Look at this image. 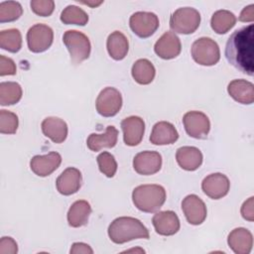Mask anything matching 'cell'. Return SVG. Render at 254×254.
<instances>
[{
	"label": "cell",
	"mask_w": 254,
	"mask_h": 254,
	"mask_svg": "<svg viewBox=\"0 0 254 254\" xmlns=\"http://www.w3.org/2000/svg\"><path fill=\"white\" fill-rule=\"evenodd\" d=\"M254 26L242 27L231 34L225 46V58L228 63L240 71L254 73Z\"/></svg>",
	"instance_id": "1"
},
{
	"label": "cell",
	"mask_w": 254,
	"mask_h": 254,
	"mask_svg": "<svg viewBox=\"0 0 254 254\" xmlns=\"http://www.w3.org/2000/svg\"><path fill=\"white\" fill-rule=\"evenodd\" d=\"M108 236L116 244H123L134 239H149L147 227L137 218L121 216L115 218L108 227Z\"/></svg>",
	"instance_id": "2"
},
{
	"label": "cell",
	"mask_w": 254,
	"mask_h": 254,
	"mask_svg": "<svg viewBox=\"0 0 254 254\" xmlns=\"http://www.w3.org/2000/svg\"><path fill=\"white\" fill-rule=\"evenodd\" d=\"M134 205L144 212L159 210L166 200V190L160 185H141L132 192Z\"/></svg>",
	"instance_id": "3"
},
{
	"label": "cell",
	"mask_w": 254,
	"mask_h": 254,
	"mask_svg": "<svg viewBox=\"0 0 254 254\" xmlns=\"http://www.w3.org/2000/svg\"><path fill=\"white\" fill-rule=\"evenodd\" d=\"M63 42L66 47L70 61L74 64L88 59L91 51V45L88 37L76 30H68L63 36Z\"/></svg>",
	"instance_id": "4"
},
{
	"label": "cell",
	"mask_w": 254,
	"mask_h": 254,
	"mask_svg": "<svg viewBox=\"0 0 254 254\" xmlns=\"http://www.w3.org/2000/svg\"><path fill=\"white\" fill-rule=\"evenodd\" d=\"M200 23L199 12L191 7L177 9L170 18V27L175 33L191 34L196 31Z\"/></svg>",
	"instance_id": "5"
},
{
	"label": "cell",
	"mask_w": 254,
	"mask_h": 254,
	"mask_svg": "<svg viewBox=\"0 0 254 254\" xmlns=\"http://www.w3.org/2000/svg\"><path fill=\"white\" fill-rule=\"evenodd\" d=\"M193 61L201 65H214L220 59V51L217 43L206 37L195 40L190 49Z\"/></svg>",
	"instance_id": "6"
},
{
	"label": "cell",
	"mask_w": 254,
	"mask_h": 254,
	"mask_svg": "<svg viewBox=\"0 0 254 254\" xmlns=\"http://www.w3.org/2000/svg\"><path fill=\"white\" fill-rule=\"evenodd\" d=\"M95 106L101 116L112 117L116 115L122 107V95L115 87H105L98 94Z\"/></svg>",
	"instance_id": "7"
},
{
	"label": "cell",
	"mask_w": 254,
	"mask_h": 254,
	"mask_svg": "<svg viewBox=\"0 0 254 254\" xmlns=\"http://www.w3.org/2000/svg\"><path fill=\"white\" fill-rule=\"evenodd\" d=\"M54 32L51 27L45 24L32 26L27 33L28 48L33 53H43L53 44Z\"/></svg>",
	"instance_id": "8"
},
{
	"label": "cell",
	"mask_w": 254,
	"mask_h": 254,
	"mask_svg": "<svg viewBox=\"0 0 254 254\" xmlns=\"http://www.w3.org/2000/svg\"><path fill=\"white\" fill-rule=\"evenodd\" d=\"M130 28L135 35L140 38L152 36L159 28V18L152 12H135L129 20Z\"/></svg>",
	"instance_id": "9"
},
{
	"label": "cell",
	"mask_w": 254,
	"mask_h": 254,
	"mask_svg": "<svg viewBox=\"0 0 254 254\" xmlns=\"http://www.w3.org/2000/svg\"><path fill=\"white\" fill-rule=\"evenodd\" d=\"M186 132L192 138L205 139L210 130L208 117L200 111H189L183 117Z\"/></svg>",
	"instance_id": "10"
},
{
	"label": "cell",
	"mask_w": 254,
	"mask_h": 254,
	"mask_svg": "<svg viewBox=\"0 0 254 254\" xmlns=\"http://www.w3.org/2000/svg\"><path fill=\"white\" fill-rule=\"evenodd\" d=\"M162 167V156L155 151H143L133 159V168L136 173L150 176L158 173Z\"/></svg>",
	"instance_id": "11"
},
{
	"label": "cell",
	"mask_w": 254,
	"mask_h": 254,
	"mask_svg": "<svg viewBox=\"0 0 254 254\" xmlns=\"http://www.w3.org/2000/svg\"><path fill=\"white\" fill-rule=\"evenodd\" d=\"M182 209L189 223L201 224L206 218V206L203 200L196 194H189L182 201Z\"/></svg>",
	"instance_id": "12"
},
{
	"label": "cell",
	"mask_w": 254,
	"mask_h": 254,
	"mask_svg": "<svg viewBox=\"0 0 254 254\" xmlns=\"http://www.w3.org/2000/svg\"><path fill=\"white\" fill-rule=\"evenodd\" d=\"M230 188V182L228 178L221 173H214L206 176L202 183V191L212 199H219L225 196Z\"/></svg>",
	"instance_id": "13"
},
{
	"label": "cell",
	"mask_w": 254,
	"mask_h": 254,
	"mask_svg": "<svg viewBox=\"0 0 254 254\" xmlns=\"http://www.w3.org/2000/svg\"><path fill=\"white\" fill-rule=\"evenodd\" d=\"M121 128L123 131V140L127 146H137L141 143L145 131V122L141 117L129 116L123 119Z\"/></svg>",
	"instance_id": "14"
},
{
	"label": "cell",
	"mask_w": 254,
	"mask_h": 254,
	"mask_svg": "<svg viewBox=\"0 0 254 254\" xmlns=\"http://www.w3.org/2000/svg\"><path fill=\"white\" fill-rule=\"evenodd\" d=\"M181 50V41L174 32L164 33L154 46L156 55L164 60L175 59L180 55Z\"/></svg>",
	"instance_id": "15"
},
{
	"label": "cell",
	"mask_w": 254,
	"mask_h": 254,
	"mask_svg": "<svg viewBox=\"0 0 254 254\" xmlns=\"http://www.w3.org/2000/svg\"><path fill=\"white\" fill-rule=\"evenodd\" d=\"M62 163V156L58 152H50L47 155L34 156L30 161V168L39 177H47L55 172Z\"/></svg>",
	"instance_id": "16"
},
{
	"label": "cell",
	"mask_w": 254,
	"mask_h": 254,
	"mask_svg": "<svg viewBox=\"0 0 254 254\" xmlns=\"http://www.w3.org/2000/svg\"><path fill=\"white\" fill-rule=\"evenodd\" d=\"M82 177L78 169L69 167L65 169L57 179L56 186L60 193L70 195L75 193L81 187Z\"/></svg>",
	"instance_id": "17"
},
{
	"label": "cell",
	"mask_w": 254,
	"mask_h": 254,
	"mask_svg": "<svg viewBox=\"0 0 254 254\" xmlns=\"http://www.w3.org/2000/svg\"><path fill=\"white\" fill-rule=\"evenodd\" d=\"M153 225L158 234L171 236L180 230V219L172 210L157 212L152 218Z\"/></svg>",
	"instance_id": "18"
},
{
	"label": "cell",
	"mask_w": 254,
	"mask_h": 254,
	"mask_svg": "<svg viewBox=\"0 0 254 254\" xmlns=\"http://www.w3.org/2000/svg\"><path fill=\"white\" fill-rule=\"evenodd\" d=\"M227 243L234 253L248 254L252 250L253 236L248 229L238 227L228 234Z\"/></svg>",
	"instance_id": "19"
},
{
	"label": "cell",
	"mask_w": 254,
	"mask_h": 254,
	"mask_svg": "<svg viewBox=\"0 0 254 254\" xmlns=\"http://www.w3.org/2000/svg\"><path fill=\"white\" fill-rule=\"evenodd\" d=\"M200 150L192 146H184L177 150L176 160L179 166L186 171H195L202 164Z\"/></svg>",
	"instance_id": "20"
},
{
	"label": "cell",
	"mask_w": 254,
	"mask_h": 254,
	"mask_svg": "<svg viewBox=\"0 0 254 254\" xmlns=\"http://www.w3.org/2000/svg\"><path fill=\"white\" fill-rule=\"evenodd\" d=\"M42 131L44 135L50 138L54 143H63L67 136V125L65 121L59 117L51 116L43 120Z\"/></svg>",
	"instance_id": "21"
},
{
	"label": "cell",
	"mask_w": 254,
	"mask_h": 254,
	"mask_svg": "<svg viewBox=\"0 0 254 254\" xmlns=\"http://www.w3.org/2000/svg\"><path fill=\"white\" fill-rule=\"evenodd\" d=\"M179 138V133L175 126L167 121L157 122L152 129L150 141L154 145H170Z\"/></svg>",
	"instance_id": "22"
},
{
	"label": "cell",
	"mask_w": 254,
	"mask_h": 254,
	"mask_svg": "<svg viewBox=\"0 0 254 254\" xmlns=\"http://www.w3.org/2000/svg\"><path fill=\"white\" fill-rule=\"evenodd\" d=\"M228 94L241 104H252L254 101V85L246 79H234L227 86Z\"/></svg>",
	"instance_id": "23"
},
{
	"label": "cell",
	"mask_w": 254,
	"mask_h": 254,
	"mask_svg": "<svg viewBox=\"0 0 254 254\" xmlns=\"http://www.w3.org/2000/svg\"><path fill=\"white\" fill-rule=\"evenodd\" d=\"M117 139L118 130L114 126L109 125L103 134H90L86 140V145L91 151L98 152L103 148H113L117 143Z\"/></svg>",
	"instance_id": "24"
},
{
	"label": "cell",
	"mask_w": 254,
	"mask_h": 254,
	"mask_svg": "<svg viewBox=\"0 0 254 254\" xmlns=\"http://www.w3.org/2000/svg\"><path fill=\"white\" fill-rule=\"evenodd\" d=\"M106 47L109 56L115 61L123 60L128 53L129 43L126 36L120 31L112 32L106 42Z\"/></svg>",
	"instance_id": "25"
},
{
	"label": "cell",
	"mask_w": 254,
	"mask_h": 254,
	"mask_svg": "<svg viewBox=\"0 0 254 254\" xmlns=\"http://www.w3.org/2000/svg\"><path fill=\"white\" fill-rule=\"evenodd\" d=\"M90 213L91 206L86 200H76L67 211V222L71 227L83 226L87 223Z\"/></svg>",
	"instance_id": "26"
},
{
	"label": "cell",
	"mask_w": 254,
	"mask_h": 254,
	"mask_svg": "<svg viewBox=\"0 0 254 254\" xmlns=\"http://www.w3.org/2000/svg\"><path fill=\"white\" fill-rule=\"evenodd\" d=\"M132 76L139 84H149L153 81L156 69L153 64L147 59H140L136 61L132 66Z\"/></svg>",
	"instance_id": "27"
},
{
	"label": "cell",
	"mask_w": 254,
	"mask_h": 254,
	"mask_svg": "<svg viewBox=\"0 0 254 254\" xmlns=\"http://www.w3.org/2000/svg\"><path fill=\"white\" fill-rule=\"evenodd\" d=\"M236 23V17L234 14L228 10H218L213 13L210 26L212 30L217 34L227 33Z\"/></svg>",
	"instance_id": "28"
},
{
	"label": "cell",
	"mask_w": 254,
	"mask_h": 254,
	"mask_svg": "<svg viewBox=\"0 0 254 254\" xmlns=\"http://www.w3.org/2000/svg\"><path fill=\"white\" fill-rule=\"evenodd\" d=\"M22 87L14 81H3L0 83V104L3 106L13 105L20 101Z\"/></svg>",
	"instance_id": "29"
},
{
	"label": "cell",
	"mask_w": 254,
	"mask_h": 254,
	"mask_svg": "<svg viewBox=\"0 0 254 254\" xmlns=\"http://www.w3.org/2000/svg\"><path fill=\"white\" fill-rule=\"evenodd\" d=\"M0 47L10 53H17L22 47V35L18 29H8L0 32Z\"/></svg>",
	"instance_id": "30"
},
{
	"label": "cell",
	"mask_w": 254,
	"mask_h": 254,
	"mask_svg": "<svg viewBox=\"0 0 254 254\" xmlns=\"http://www.w3.org/2000/svg\"><path fill=\"white\" fill-rule=\"evenodd\" d=\"M61 21L66 25L84 26L88 22V15L81 8L75 5H68L63 10Z\"/></svg>",
	"instance_id": "31"
},
{
	"label": "cell",
	"mask_w": 254,
	"mask_h": 254,
	"mask_svg": "<svg viewBox=\"0 0 254 254\" xmlns=\"http://www.w3.org/2000/svg\"><path fill=\"white\" fill-rule=\"evenodd\" d=\"M23 8L19 2L4 1L0 3V22H13L20 18Z\"/></svg>",
	"instance_id": "32"
},
{
	"label": "cell",
	"mask_w": 254,
	"mask_h": 254,
	"mask_svg": "<svg viewBox=\"0 0 254 254\" xmlns=\"http://www.w3.org/2000/svg\"><path fill=\"white\" fill-rule=\"evenodd\" d=\"M19 125L18 116L8 110H0V132L2 134L16 133Z\"/></svg>",
	"instance_id": "33"
},
{
	"label": "cell",
	"mask_w": 254,
	"mask_h": 254,
	"mask_svg": "<svg viewBox=\"0 0 254 254\" xmlns=\"http://www.w3.org/2000/svg\"><path fill=\"white\" fill-rule=\"evenodd\" d=\"M97 164L100 172L108 178L114 177L117 171V163L109 152H102L97 156Z\"/></svg>",
	"instance_id": "34"
},
{
	"label": "cell",
	"mask_w": 254,
	"mask_h": 254,
	"mask_svg": "<svg viewBox=\"0 0 254 254\" xmlns=\"http://www.w3.org/2000/svg\"><path fill=\"white\" fill-rule=\"evenodd\" d=\"M30 5L32 11L42 17L52 15L55 9V2L53 0H33Z\"/></svg>",
	"instance_id": "35"
},
{
	"label": "cell",
	"mask_w": 254,
	"mask_h": 254,
	"mask_svg": "<svg viewBox=\"0 0 254 254\" xmlns=\"http://www.w3.org/2000/svg\"><path fill=\"white\" fill-rule=\"evenodd\" d=\"M16 74V64L14 61L3 55L0 56V75H14Z\"/></svg>",
	"instance_id": "36"
},
{
	"label": "cell",
	"mask_w": 254,
	"mask_h": 254,
	"mask_svg": "<svg viewBox=\"0 0 254 254\" xmlns=\"http://www.w3.org/2000/svg\"><path fill=\"white\" fill-rule=\"evenodd\" d=\"M18 245L12 237L4 236L0 240V254H16Z\"/></svg>",
	"instance_id": "37"
},
{
	"label": "cell",
	"mask_w": 254,
	"mask_h": 254,
	"mask_svg": "<svg viewBox=\"0 0 254 254\" xmlns=\"http://www.w3.org/2000/svg\"><path fill=\"white\" fill-rule=\"evenodd\" d=\"M253 205H254V197L250 196L247 200H245L241 206V215L244 219L248 221H253L254 220V210H253Z\"/></svg>",
	"instance_id": "38"
},
{
	"label": "cell",
	"mask_w": 254,
	"mask_h": 254,
	"mask_svg": "<svg viewBox=\"0 0 254 254\" xmlns=\"http://www.w3.org/2000/svg\"><path fill=\"white\" fill-rule=\"evenodd\" d=\"M70 254H80V253H83V254H92L93 253V250L91 249V247L86 244V243H83V242H75L71 245V248L69 250Z\"/></svg>",
	"instance_id": "39"
},
{
	"label": "cell",
	"mask_w": 254,
	"mask_h": 254,
	"mask_svg": "<svg viewBox=\"0 0 254 254\" xmlns=\"http://www.w3.org/2000/svg\"><path fill=\"white\" fill-rule=\"evenodd\" d=\"M254 20V4H250L241 11L239 21L241 22H253Z\"/></svg>",
	"instance_id": "40"
},
{
	"label": "cell",
	"mask_w": 254,
	"mask_h": 254,
	"mask_svg": "<svg viewBox=\"0 0 254 254\" xmlns=\"http://www.w3.org/2000/svg\"><path fill=\"white\" fill-rule=\"evenodd\" d=\"M81 3H83V4L87 5V6H90V7H96V6L100 5V4L102 3V1H99V2H97V3H96V2L94 3V2H88V1H87V2H85V1H82Z\"/></svg>",
	"instance_id": "41"
},
{
	"label": "cell",
	"mask_w": 254,
	"mask_h": 254,
	"mask_svg": "<svg viewBox=\"0 0 254 254\" xmlns=\"http://www.w3.org/2000/svg\"><path fill=\"white\" fill-rule=\"evenodd\" d=\"M124 252H139V253H145V251L143 250V249H141V248H136V249H130V250H126V251H124Z\"/></svg>",
	"instance_id": "42"
}]
</instances>
